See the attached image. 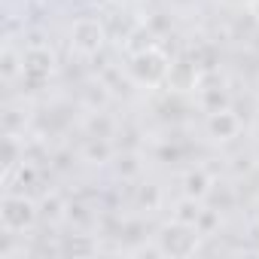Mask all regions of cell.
Masks as SVG:
<instances>
[{
  "label": "cell",
  "instance_id": "cell-1",
  "mask_svg": "<svg viewBox=\"0 0 259 259\" xmlns=\"http://www.w3.org/2000/svg\"><path fill=\"white\" fill-rule=\"evenodd\" d=\"M171 70H174V64L159 46H144L141 52L132 55V61H128V76L144 89L165 85L171 79Z\"/></svg>",
  "mask_w": 259,
  "mask_h": 259
},
{
  "label": "cell",
  "instance_id": "cell-2",
  "mask_svg": "<svg viewBox=\"0 0 259 259\" xmlns=\"http://www.w3.org/2000/svg\"><path fill=\"white\" fill-rule=\"evenodd\" d=\"M156 244H159V253L162 256H171V259H186L198 250V229L192 223H183V220H171L168 226L159 229L156 235Z\"/></svg>",
  "mask_w": 259,
  "mask_h": 259
},
{
  "label": "cell",
  "instance_id": "cell-3",
  "mask_svg": "<svg viewBox=\"0 0 259 259\" xmlns=\"http://www.w3.org/2000/svg\"><path fill=\"white\" fill-rule=\"evenodd\" d=\"M37 217H40V210L28 195L7 192L4 201H0V226H4V232H10V235L28 232L37 223Z\"/></svg>",
  "mask_w": 259,
  "mask_h": 259
},
{
  "label": "cell",
  "instance_id": "cell-4",
  "mask_svg": "<svg viewBox=\"0 0 259 259\" xmlns=\"http://www.w3.org/2000/svg\"><path fill=\"white\" fill-rule=\"evenodd\" d=\"M22 82L28 89H40L52 73H55V55L46 49V46H28L22 52Z\"/></svg>",
  "mask_w": 259,
  "mask_h": 259
},
{
  "label": "cell",
  "instance_id": "cell-5",
  "mask_svg": "<svg viewBox=\"0 0 259 259\" xmlns=\"http://www.w3.org/2000/svg\"><path fill=\"white\" fill-rule=\"evenodd\" d=\"M107 43V31L95 16H82L70 25V46L79 55H98Z\"/></svg>",
  "mask_w": 259,
  "mask_h": 259
},
{
  "label": "cell",
  "instance_id": "cell-6",
  "mask_svg": "<svg viewBox=\"0 0 259 259\" xmlns=\"http://www.w3.org/2000/svg\"><path fill=\"white\" fill-rule=\"evenodd\" d=\"M207 135L217 141V144H226V141H235L241 135V116L229 107L223 110H210L207 116Z\"/></svg>",
  "mask_w": 259,
  "mask_h": 259
},
{
  "label": "cell",
  "instance_id": "cell-7",
  "mask_svg": "<svg viewBox=\"0 0 259 259\" xmlns=\"http://www.w3.org/2000/svg\"><path fill=\"white\" fill-rule=\"evenodd\" d=\"M210 192V177H207V171L204 168H195V171H189L186 174V180H183V195H189V198H204Z\"/></svg>",
  "mask_w": 259,
  "mask_h": 259
}]
</instances>
